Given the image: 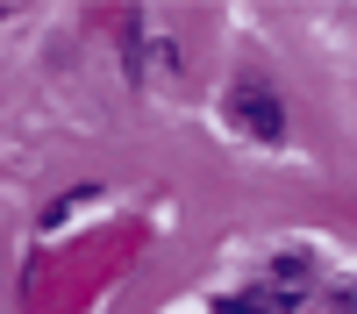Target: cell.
<instances>
[{
  "label": "cell",
  "mask_w": 357,
  "mask_h": 314,
  "mask_svg": "<svg viewBox=\"0 0 357 314\" xmlns=\"http://www.w3.org/2000/svg\"><path fill=\"white\" fill-rule=\"evenodd\" d=\"M229 122L243 129V136H257V143H279V136H286V107L272 100V86H264V79H236V86H229Z\"/></svg>",
  "instance_id": "obj_1"
},
{
  "label": "cell",
  "mask_w": 357,
  "mask_h": 314,
  "mask_svg": "<svg viewBox=\"0 0 357 314\" xmlns=\"http://www.w3.org/2000/svg\"><path fill=\"white\" fill-rule=\"evenodd\" d=\"M215 314H293L286 293H243V300H222Z\"/></svg>",
  "instance_id": "obj_2"
},
{
  "label": "cell",
  "mask_w": 357,
  "mask_h": 314,
  "mask_svg": "<svg viewBox=\"0 0 357 314\" xmlns=\"http://www.w3.org/2000/svg\"><path fill=\"white\" fill-rule=\"evenodd\" d=\"M272 278H279V285H301V278H307V257H279Z\"/></svg>",
  "instance_id": "obj_3"
}]
</instances>
